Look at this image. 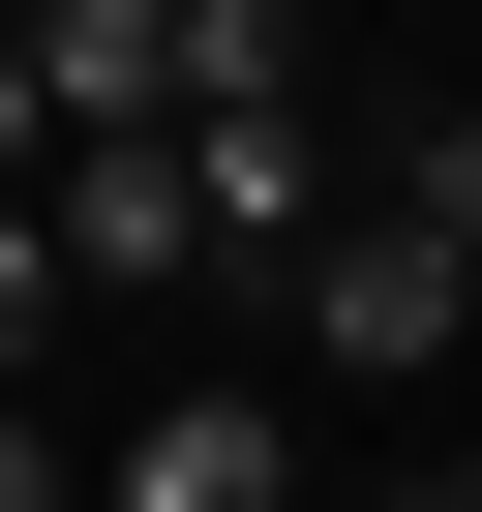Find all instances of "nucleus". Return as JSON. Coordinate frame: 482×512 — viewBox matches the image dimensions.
<instances>
[{"label":"nucleus","mask_w":482,"mask_h":512,"mask_svg":"<svg viewBox=\"0 0 482 512\" xmlns=\"http://www.w3.org/2000/svg\"><path fill=\"white\" fill-rule=\"evenodd\" d=\"M392 211L452 241V302H482V121H422V151H392Z\"/></svg>","instance_id":"obj_6"},{"label":"nucleus","mask_w":482,"mask_h":512,"mask_svg":"<svg viewBox=\"0 0 482 512\" xmlns=\"http://www.w3.org/2000/svg\"><path fill=\"white\" fill-rule=\"evenodd\" d=\"M61 272H91V302L211 272V181H181V151H61Z\"/></svg>","instance_id":"obj_4"},{"label":"nucleus","mask_w":482,"mask_h":512,"mask_svg":"<svg viewBox=\"0 0 482 512\" xmlns=\"http://www.w3.org/2000/svg\"><path fill=\"white\" fill-rule=\"evenodd\" d=\"M121 512H302V422L272 392H151L121 422Z\"/></svg>","instance_id":"obj_2"},{"label":"nucleus","mask_w":482,"mask_h":512,"mask_svg":"<svg viewBox=\"0 0 482 512\" xmlns=\"http://www.w3.org/2000/svg\"><path fill=\"white\" fill-rule=\"evenodd\" d=\"M302 332H332V362H392V392H422V362H482V302H452V241H422V211H332Z\"/></svg>","instance_id":"obj_1"},{"label":"nucleus","mask_w":482,"mask_h":512,"mask_svg":"<svg viewBox=\"0 0 482 512\" xmlns=\"http://www.w3.org/2000/svg\"><path fill=\"white\" fill-rule=\"evenodd\" d=\"M0 512H61V422H31V392H0Z\"/></svg>","instance_id":"obj_8"},{"label":"nucleus","mask_w":482,"mask_h":512,"mask_svg":"<svg viewBox=\"0 0 482 512\" xmlns=\"http://www.w3.org/2000/svg\"><path fill=\"white\" fill-rule=\"evenodd\" d=\"M31 151H61V91H31V31H0V181H31Z\"/></svg>","instance_id":"obj_7"},{"label":"nucleus","mask_w":482,"mask_h":512,"mask_svg":"<svg viewBox=\"0 0 482 512\" xmlns=\"http://www.w3.org/2000/svg\"><path fill=\"white\" fill-rule=\"evenodd\" d=\"M61 302H91V272H61V211L0 181V392H31V332H61Z\"/></svg>","instance_id":"obj_5"},{"label":"nucleus","mask_w":482,"mask_h":512,"mask_svg":"<svg viewBox=\"0 0 482 512\" xmlns=\"http://www.w3.org/2000/svg\"><path fill=\"white\" fill-rule=\"evenodd\" d=\"M181 181H211V241H302V272H332V121H302V91L181 121Z\"/></svg>","instance_id":"obj_3"}]
</instances>
